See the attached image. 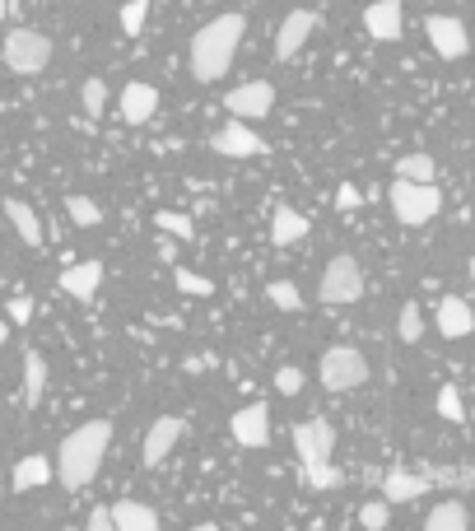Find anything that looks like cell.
Returning a JSON list of instances; mask_svg holds the SVG:
<instances>
[{
  "mask_svg": "<svg viewBox=\"0 0 475 531\" xmlns=\"http://www.w3.org/2000/svg\"><path fill=\"white\" fill-rule=\"evenodd\" d=\"M108 448H112L108 420H89V424H80V429H70V434L61 438V448H56V480H61L70 494L84 490V485L98 476Z\"/></svg>",
  "mask_w": 475,
  "mask_h": 531,
  "instance_id": "1",
  "label": "cell"
},
{
  "mask_svg": "<svg viewBox=\"0 0 475 531\" xmlns=\"http://www.w3.org/2000/svg\"><path fill=\"white\" fill-rule=\"evenodd\" d=\"M243 33H247L243 14H219V19H210V24L191 38V75L201 84L224 80V70H229L233 56H238Z\"/></svg>",
  "mask_w": 475,
  "mask_h": 531,
  "instance_id": "2",
  "label": "cell"
},
{
  "mask_svg": "<svg viewBox=\"0 0 475 531\" xmlns=\"http://www.w3.org/2000/svg\"><path fill=\"white\" fill-rule=\"evenodd\" d=\"M392 215L406 224V229H424L429 219H438V210H443V191L434 187V182H401L396 177L392 182Z\"/></svg>",
  "mask_w": 475,
  "mask_h": 531,
  "instance_id": "3",
  "label": "cell"
},
{
  "mask_svg": "<svg viewBox=\"0 0 475 531\" xmlns=\"http://www.w3.org/2000/svg\"><path fill=\"white\" fill-rule=\"evenodd\" d=\"M317 299L331 303V308L359 303V299H364V266H359L350 252L331 257V261H326V271H322V285H317Z\"/></svg>",
  "mask_w": 475,
  "mask_h": 531,
  "instance_id": "4",
  "label": "cell"
},
{
  "mask_svg": "<svg viewBox=\"0 0 475 531\" xmlns=\"http://www.w3.org/2000/svg\"><path fill=\"white\" fill-rule=\"evenodd\" d=\"M317 378H322L326 392H354V387H364V382H368L364 350H354V345H331V350L322 354Z\"/></svg>",
  "mask_w": 475,
  "mask_h": 531,
  "instance_id": "5",
  "label": "cell"
},
{
  "mask_svg": "<svg viewBox=\"0 0 475 531\" xmlns=\"http://www.w3.org/2000/svg\"><path fill=\"white\" fill-rule=\"evenodd\" d=\"M0 56H5V66L14 75H38L52 61V42L42 33H33V28H14V33H5V52Z\"/></svg>",
  "mask_w": 475,
  "mask_h": 531,
  "instance_id": "6",
  "label": "cell"
},
{
  "mask_svg": "<svg viewBox=\"0 0 475 531\" xmlns=\"http://www.w3.org/2000/svg\"><path fill=\"white\" fill-rule=\"evenodd\" d=\"M224 108H229L233 122H257L266 112H275V84L271 80H247L238 89L224 94Z\"/></svg>",
  "mask_w": 475,
  "mask_h": 531,
  "instance_id": "7",
  "label": "cell"
},
{
  "mask_svg": "<svg viewBox=\"0 0 475 531\" xmlns=\"http://www.w3.org/2000/svg\"><path fill=\"white\" fill-rule=\"evenodd\" d=\"M294 452H299V466L331 462V452H336V429H331L322 415L299 420V424H294Z\"/></svg>",
  "mask_w": 475,
  "mask_h": 531,
  "instance_id": "8",
  "label": "cell"
},
{
  "mask_svg": "<svg viewBox=\"0 0 475 531\" xmlns=\"http://www.w3.org/2000/svg\"><path fill=\"white\" fill-rule=\"evenodd\" d=\"M424 33H429V47H434L443 61H462L471 52V33H466L462 19H452V14H429L424 19Z\"/></svg>",
  "mask_w": 475,
  "mask_h": 531,
  "instance_id": "9",
  "label": "cell"
},
{
  "mask_svg": "<svg viewBox=\"0 0 475 531\" xmlns=\"http://www.w3.org/2000/svg\"><path fill=\"white\" fill-rule=\"evenodd\" d=\"M210 150L224 154V159H261V154H266V140H261L247 122H233L229 117V122L210 136Z\"/></svg>",
  "mask_w": 475,
  "mask_h": 531,
  "instance_id": "10",
  "label": "cell"
},
{
  "mask_svg": "<svg viewBox=\"0 0 475 531\" xmlns=\"http://www.w3.org/2000/svg\"><path fill=\"white\" fill-rule=\"evenodd\" d=\"M182 434H187V420L182 415H159V420L150 424V434H145V443H140V457H145V466H163V457L182 443Z\"/></svg>",
  "mask_w": 475,
  "mask_h": 531,
  "instance_id": "11",
  "label": "cell"
},
{
  "mask_svg": "<svg viewBox=\"0 0 475 531\" xmlns=\"http://www.w3.org/2000/svg\"><path fill=\"white\" fill-rule=\"evenodd\" d=\"M317 33V14L313 10H289L280 33H275V61H294L308 47V38Z\"/></svg>",
  "mask_w": 475,
  "mask_h": 531,
  "instance_id": "12",
  "label": "cell"
},
{
  "mask_svg": "<svg viewBox=\"0 0 475 531\" xmlns=\"http://www.w3.org/2000/svg\"><path fill=\"white\" fill-rule=\"evenodd\" d=\"M229 434H233V443H238V448H266V443H271V410L261 406V401L243 406L229 420Z\"/></svg>",
  "mask_w": 475,
  "mask_h": 531,
  "instance_id": "13",
  "label": "cell"
},
{
  "mask_svg": "<svg viewBox=\"0 0 475 531\" xmlns=\"http://www.w3.org/2000/svg\"><path fill=\"white\" fill-rule=\"evenodd\" d=\"M364 28L373 42H401V33H406V5L401 0H373L364 10Z\"/></svg>",
  "mask_w": 475,
  "mask_h": 531,
  "instance_id": "14",
  "label": "cell"
},
{
  "mask_svg": "<svg viewBox=\"0 0 475 531\" xmlns=\"http://www.w3.org/2000/svg\"><path fill=\"white\" fill-rule=\"evenodd\" d=\"M154 108H159V89L154 84H126L122 94H117V117H122L126 126H145L154 117Z\"/></svg>",
  "mask_w": 475,
  "mask_h": 531,
  "instance_id": "15",
  "label": "cell"
},
{
  "mask_svg": "<svg viewBox=\"0 0 475 531\" xmlns=\"http://www.w3.org/2000/svg\"><path fill=\"white\" fill-rule=\"evenodd\" d=\"M438 331H443L448 341H462V336L475 331V308L462 294H443V299H438Z\"/></svg>",
  "mask_w": 475,
  "mask_h": 531,
  "instance_id": "16",
  "label": "cell"
},
{
  "mask_svg": "<svg viewBox=\"0 0 475 531\" xmlns=\"http://www.w3.org/2000/svg\"><path fill=\"white\" fill-rule=\"evenodd\" d=\"M98 285H103V261H75V266L61 271V289H66L70 299H80V303L94 299Z\"/></svg>",
  "mask_w": 475,
  "mask_h": 531,
  "instance_id": "17",
  "label": "cell"
},
{
  "mask_svg": "<svg viewBox=\"0 0 475 531\" xmlns=\"http://www.w3.org/2000/svg\"><path fill=\"white\" fill-rule=\"evenodd\" d=\"M429 490H434V480L415 476V471H392V476L382 480V499L387 504H410V499H424Z\"/></svg>",
  "mask_w": 475,
  "mask_h": 531,
  "instance_id": "18",
  "label": "cell"
},
{
  "mask_svg": "<svg viewBox=\"0 0 475 531\" xmlns=\"http://www.w3.org/2000/svg\"><path fill=\"white\" fill-rule=\"evenodd\" d=\"M308 219L294 210V205H275V215H271V243L275 247H289V243H299V238H308Z\"/></svg>",
  "mask_w": 475,
  "mask_h": 531,
  "instance_id": "19",
  "label": "cell"
},
{
  "mask_svg": "<svg viewBox=\"0 0 475 531\" xmlns=\"http://www.w3.org/2000/svg\"><path fill=\"white\" fill-rule=\"evenodd\" d=\"M112 527L117 531H159V513H154L150 504L122 499V504H112Z\"/></svg>",
  "mask_w": 475,
  "mask_h": 531,
  "instance_id": "20",
  "label": "cell"
},
{
  "mask_svg": "<svg viewBox=\"0 0 475 531\" xmlns=\"http://www.w3.org/2000/svg\"><path fill=\"white\" fill-rule=\"evenodd\" d=\"M5 219H10V224H14V233H19V238H24L28 247H42V224H38V210H33L28 201L10 196V201H5Z\"/></svg>",
  "mask_w": 475,
  "mask_h": 531,
  "instance_id": "21",
  "label": "cell"
},
{
  "mask_svg": "<svg viewBox=\"0 0 475 531\" xmlns=\"http://www.w3.org/2000/svg\"><path fill=\"white\" fill-rule=\"evenodd\" d=\"M52 480V457H42V452H28L24 462H14V490H38Z\"/></svg>",
  "mask_w": 475,
  "mask_h": 531,
  "instance_id": "22",
  "label": "cell"
},
{
  "mask_svg": "<svg viewBox=\"0 0 475 531\" xmlns=\"http://www.w3.org/2000/svg\"><path fill=\"white\" fill-rule=\"evenodd\" d=\"M424 531H471V513L462 499H443V504L424 518Z\"/></svg>",
  "mask_w": 475,
  "mask_h": 531,
  "instance_id": "23",
  "label": "cell"
},
{
  "mask_svg": "<svg viewBox=\"0 0 475 531\" xmlns=\"http://www.w3.org/2000/svg\"><path fill=\"white\" fill-rule=\"evenodd\" d=\"M47 392V359L38 350H24V406H38Z\"/></svg>",
  "mask_w": 475,
  "mask_h": 531,
  "instance_id": "24",
  "label": "cell"
},
{
  "mask_svg": "<svg viewBox=\"0 0 475 531\" xmlns=\"http://www.w3.org/2000/svg\"><path fill=\"white\" fill-rule=\"evenodd\" d=\"M299 480L308 490H340L345 485V471L336 462H317V466H299Z\"/></svg>",
  "mask_w": 475,
  "mask_h": 531,
  "instance_id": "25",
  "label": "cell"
},
{
  "mask_svg": "<svg viewBox=\"0 0 475 531\" xmlns=\"http://www.w3.org/2000/svg\"><path fill=\"white\" fill-rule=\"evenodd\" d=\"M434 159H429V154H401V159H396V177H401V182H434Z\"/></svg>",
  "mask_w": 475,
  "mask_h": 531,
  "instance_id": "26",
  "label": "cell"
},
{
  "mask_svg": "<svg viewBox=\"0 0 475 531\" xmlns=\"http://www.w3.org/2000/svg\"><path fill=\"white\" fill-rule=\"evenodd\" d=\"M424 476L434 485H448V490H475V466H434Z\"/></svg>",
  "mask_w": 475,
  "mask_h": 531,
  "instance_id": "27",
  "label": "cell"
},
{
  "mask_svg": "<svg viewBox=\"0 0 475 531\" xmlns=\"http://www.w3.org/2000/svg\"><path fill=\"white\" fill-rule=\"evenodd\" d=\"M66 215H70V224H80V229H98V224H103V210H98V201H89V196H66Z\"/></svg>",
  "mask_w": 475,
  "mask_h": 531,
  "instance_id": "28",
  "label": "cell"
},
{
  "mask_svg": "<svg viewBox=\"0 0 475 531\" xmlns=\"http://www.w3.org/2000/svg\"><path fill=\"white\" fill-rule=\"evenodd\" d=\"M154 224H159V233H168V238H196V224H191V215H182V210H159L154 215Z\"/></svg>",
  "mask_w": 475,
  "mask_h": 531,
  "instance_id": "29",
  "label": "cell"
},
{
  "mask_svg": "<svg viewBox=\"0 0 475 531\" xmlns=\"http://www.w3.org/2000/svg\"><path fill=\"white\" fill-rule=\"evenodd\" d=\"M266 299H271L280 313H303V294L294 280H275V285L266 289Z\"/></svg>",
  "mask_w": 475,
  "mask_h": 531,
  "instance_id": "30",
  "label": "cell"
},
{
  "mask_svg": "<svg viewBox=\"0 0 475 531\" xmlns=\"http://www.w3.org/2000/svg\"><path fill=\"white\" fill-rule=\"evenodd\" d=\"M396 336L406 345H415L424 336V317H420V303H401V317H396Z\"/></svg>",
  "mask_w": 475,
  "mask_h": 531,
  "instance_id": "31",
  "label": "cell"
},
{
  "mask_svg": "<svg viewBox=\"0 0 475 531\" xmlns=\"http://www.w3.org/2000/svg\"><path fill=\"white\" fill-rule=\"evenodd\" d=\"M145 19H150V0H126L122 5V33L126 38H140V33H145Z\"/></svg>",
  "mask_w": 475,
  "mask_h": 531,
  "instance_id": "32",
  "label": "cell"
},
{
  "mask_svg": "<svg viewBox=\"0 0 475 531\" xmlns=\"http://www.w3.org/2000/svg\"><path fill=\"white\" fill-rule=\"evenodd\" d=\"M80 98H84V112H89V122L108 112V84H103V80H84V94Z\"/></svg>",
  "mask_w": 475,
  "mask_h": 531,
  "instance_id": "33",
  "label": "cell"
},
{
  "mask_svg": "<svg viewBox=\"0 0 475 531\" xmlns=\"http://www.w3.org/2000/svg\"><path fill=\"white\" fill-rule=\"evenodd\" d=\"M438 415H443V420H452V424H462L466 420V406H462V392H457V387H438Z\"/></svg>",
  "mask_w": 475,
  "mask_h": 531,
  "instance_id": "34",
  "label": "cell"
},
{
  "mask_svg": "<svg viewBox=\"0 0 475 531\" xmlns=\"http://www.w3.org/2000/svg\"><path fill=\"white\" fill-rule=\"evenodd\" d=\"M173 280H177V289H182V294H196V299H205V294H215V285H210L205 275L187 271V266H177V271H173Z\"/></svg>",
  "mask_w": 475,
  "mask_h": 531,
  "instance_id": "35",
  "label": "cell"
},
{
  "mask_svg": "<svg viewBox=\"0 0 475 531\" xmlns=\"http://www.w3.org/2000/svg\"><path fill=\"white\" fill-rule=\"evenodd\" d=\"M303 368H294V364H285V368H275V392L280 396H299L303 392Z\"/></svg>",
  "mask_w": 475,
  "mask_h": 531,
  "instance_id": "36",
  "label": "cell"
},
{
  "mask_svg": "<svg viewBox=\"0 0 475 531\" xmlns=\"http://www.w3.org/2000/svg\"><path fill=\"white\" fill-rule=\"evenodd\" d=\"M359 522H364V531H382V527H387V499H368V504L359 508Z\"/></svg>",
  "mask_w": 475,
  "mask_h": 531,
  "instance_id": "37",
  "label": "cell"
},
{
  "mask_svg": "<svg viewBox=\"0 0 475 531\" xmlns=\"http://www.w3.org/2000/svg\"><path fill=\"white\" fill-rule=\"evenodd\" d=\"M5 313H10L14 327H28V322H33V299H28V294H14Z\"/></svg>",
  "mask_w": 475,
  "mask_h": 531,
  "instance_id": "38",
  "label": "cell"
},
{
  "mask_svg": "<svg viewBox=\"0 0 475 531\" xmlns=\"http://www.w3.org/2000/svg\"><path fill=\"white\" fill-rule=\"evenodd\" d=\"M354 205H364V191L354 187V182H340L336 187V210H354Z\"/></svg>",
  "mask_w": 475,
  "mask_h": 531,
  "instance_id": "39",
  "label": "cell"
},
{
  "mask_svg": "<svg viewBox=\"0 0 475 531\" xmlns=\"http://www.w3.org/2000/svg\"><path fill=\"white\" fill-rule=\"evenodd\" d=\"M84 531H117V527H112V508H94L89 522H84Z\"/></svg>",
  "mask_w": 475,
  "mask_h": 531,
  "instance_id": "40",
  "label": "cell"
},
{
  "mask_svg": "<svg viewBox=\"0 0 475 531\" xmlns=\"http://www.w3.org/2000/svg\"><path fill=\"white\" fill-rule=\"evenodd\" d=\"M10 341V322H5V317H0V345Z\"/></svg>",
  "mask_w": 475,
  "mask_h": 531,
  "instance_id": "41",
  "label": "cell"
},
{
  "mask_svg": "<svg viewBox=\"0 0 475 531\" xmlns=\"http://www.w3.org/2000/svg\"><path fill=\"white\" fill-rule=\"evenodd\" d=\"M191 531H219V527H215V522H196V527H191Z\"/></svg>",
  "mask_w": 475,
  "mask_h": 531,
  "instance_id": "42",
  "label": "cell"
},
{
  "mask_svg": "<svg viewBox=\"0 0 475 531\" xmlns=\"http://www.w3.org/2000/svg\"><path fill=\"white\" fill-rule=\"evenodd\" d=\"M466 271H471V289H475V257H471V266H466Z\"/></svg>",
  "mask_w": 475,
  "mask_h": 531,
  "instance_id": "43",
  "label": "cell"
},
{
  "mask_svg": "<svg viewBox=\"0 0 475 531\" xmlns=\"http://www.w3.org/2000/svg\"><path fill=\"white\" fill-rule=\"evenodd\" d=\"M5 10H10V0H0V19H5Z\"/></svg>",
  "mask_w": 475,
  "mask_h": 531,
  "instance_id": "44",
  "label": "cell"
}]
</instances>
